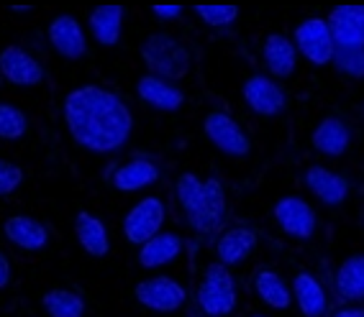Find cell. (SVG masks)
Returning a JSON list of instances; mask_svg holds the SVG:
<instances>
[{"label":"cell","mask_w":364,"mask_h":317,"mask_svg":"<svg viewBox=\"0 0 364 317\" xmlns=\"http://www.w3.org/2000/svg\"><path fill=\"white\" fill-rule=\"evenodd\" d=\"M188 226L200 235H213L221 233L223 226H226L228 218V200H226V189H223L221 179L208 177L203 182V194L198 205L190 210L188 215Z\"/></svg>","instance_id":"4"},{"label":"cell","mask_w":364,"mask_h":317,"mask_svg":"<svg viewBox=\"0 0 364 317\" xmlns=\"http://www.w3.org/2000/svg\"><path fill=\"white\" fill-rule=\"evenodd\" d=\"M21 184H23V169L8 159H0V197L14 194Z\"/></svg>","instance_id":"32"},{"label":"cell","mask_w":364,"mask_h":317,"mask_svg":"<svg viewBox=\"0 0 364 317\" xmlns=\"http://www.w3.org/2000/svg\"><path fill=\"white\" fill-rule=\"evenodd\" d=\"M311 146H313V151H318L321 156H331V159L344 156L351 146L349 123L338 116H326L323 121L313 128Z\"/></svg>","instance_id":"16"},{"label":"cell","mask_w":364,"mask_h":317,"mask_svg":"<svg viewBox=\"0 0 364 317\" xmlns=\"http://www.w3.org/2000/svg\"><path fill=\"white\" fill-rule=\"evenodd\" d=\"M3 233L21 251H44L49 246V228L31 215H11L3 223Z\"/></svg>","instance_id":"17"},{"label":"cell","mask_w":364,"mask_h":317,"mask_svg":"<svg viewBox=\"0 0 364 317\" xmlns=\"http://www.w3.org/2000/svg\"><path fill=\"white\" fill-rule=\"evenodd\" d=\"M198 307L205 317H228L239 307V291L231 269L210 264L198 284Z\"/></svg>","instance_id":"3"},{"label":"cell","mask_w":364,"mask_h":317,"mask_svg":"<svg viewBox=\"0 0 364 317\" xmlns=\"http://www.w3.org/2000/svg\"><path fill=\"white\" fill-rule=\"evenodd\" d=\"M293 302L303 317H326L328 312V297L318 279L311 272H298L293 279Z\"/></svg>","instance_id":"22"},{"label":"cell","mask_w":364,"mask_h":317,"mask_svg":"<svg viewBox=\"0 0 364 317\" xmlns=\"http://www.w3.org/2000/svg\"><path fill=\"white\" fill-rule=\"evenodd\" d=\"M203 130L205 138L213 143L215 149L234 159H244L252 154V138L239 126L236 118H231L226 111H208L203 118Z\"/></svg>","instance_id":"6"},{"label":"cell","mask_w":364,"mask_h":317,"mask_svg":"<svg viewBox=\"0 0 364 317\" xmlns=\"http://www.w3.org/2000/svg\"><path fill=\"white\" fill-rule=\"evenodd\" d=\"M185 248V240L177 233H159L156 238H151L149 243H144L139 248V266L144 269H159L167 266L177 259Z\"/></svg>","instance_id":"26"},{"label":"cell","mask_w":364,"mask_h":317,"mask_svg":"<svg viewBox=\"0 0 364 317\" xmlns=\"http://www.w3.org/2000/svg\"><path fill=\"white\" fill-rule=\"evenodd\" d=\"M252 317H267V315H252Z\"/></svg>","instance_id":"37"},{"label":"cell","mask_w":364,"mask_h":317,"mask_svg":"<svg viewBox=\"0 0 364 317\" xmlns=\"http://www.w3.org/2000/svg\"><path fill=\"white\" fill-rule=\"evenodd\" d=\"M244 103L247 108L259 118H274L285 111L287 97L282 92V87L274 79H269L267 74H252L241 87Z\"/></svg>","instance_id":"11"},{"label":"cell","mask_w":364,"mask_h":317,"mask_svg":"<svg viewBox=\"0 0 364 317\" xmlns=\"http://www.w3.org/2000/svg\"><path fill=\"white\" fill-rule=\"evenodd\" d=\"M164 221H167V207L159 197L149 194L139 200L136 205L131 207L124 218V235L131 246L141 248L144 243H149L151 238L162 233Z\"/></svg>","instance_id":"7"},{"label":"cell","mask_w":364,"mask_h":317,"mask_svg":"<svg viewBox=\"0 0 364 317\" xmlns=\"http://www.w3.org/2000/svg\"><path fill=\"white\" fill-rule=\"evenodd\" d=\"M151 16L156 21H175L182 16V6H151Z\"/></svg>","instance_id":"33"},{"label":"cell","mask_w":364,"mask_h":317,"mask_svg":"<svg viewBox=\"0 0 364 317\" xmlns=\"http://www.w3.org/2000/svg\"><path fill=\"white\" fill-rule=\"evenodd\" d=\"M41 307L49 317H85V299L77 291L54 287L41 294Z\"/></svg>","instance_id":"27"},{"label":"cell","mask_w":364,"mask_h":317,"mask_svg":"<svg viewBox=\"0 0 364 317\" xmlns=\"http://www.w3.org/2000/svg\"><path fill=\"white\" fill-rule=\"evenodd\" d=\"M0 74L6 82L16 84V87H39L46 77L39 59L16 44H8L0 52Z\"/></svg>","instance_id":"10"},{"label":"cell","mask_w":364,"mask_h":317,"mask_svg":"<svg viewBox=\"0 0 364 317\" xmlns=\"http://www.w3.org/2000/svg\"><path fill=\"white\" fill-rule=\"evenodd\" d=\"M11 11H14V13H31V8L28 6H14Z\"/></svg>","instance_id":"36"},{"label":"cell","mask_w":364,"mask_h":317,"mask_svg":"<svg viewBox=\"0 0 364 317\" xmlns=\"http://www.w3.org/2000/svg\"><path fill=\"white\" fill-rule=\"evenodd\" d=\"M46 39L59 57L70 59V62H77L87 54V36L82 31V23L70 13H59L49 21Z\"/></svg>","instance_id":"12"},{"label":"cell","mask_w":364,"mask_h":317,"mask_svg":"<svg viewBox=\"0 0 364 317\" xmlns=\"http://www.w3.org/2000/svg\"><path fill=\"white\" fill-rule=\"evenodd\" d=\"M298 49L293 39H287L285 33H267L264 44H262V62H264L269 77L287 79L293 77L298 69Z\"/></svg>","instance_id":"15"},{"label":"cell","mask_w":364,"mask_h":317,"mask_svg":"<svg viewBox=\"0 0 364 317\" xmlns=\"http://www.w3.org/2000/svg\"><path fill=\"white\" fill-rule=\"evenodd\" d=\"M136 95L141 103H146L154 111L162 113H175L185 105V92L177 87L175 82H167L154 74H144L136 82Z\"/></svg>","instance_id":"18"},{"label":"cell","mask_w":364,"mask_h":317,"mask_svg":"<svg viewBox=\"0 0 364 317\" xmlns=\"http://www.w3.org/2000/svg\"><path fill=\"white\" fill-rule=\"evenodd\" d=\"M134 297L141 307L151 312H177L182 304L188 302V289L172 277H151L139 282L136 289H134Z\"/></svg>","instance_id":"9"},{"label":"cell","mask_w":364,"mask_h":317,"mask_svg":"<svg viewBox=\"0 0 364 317\" xmlns=\"http://www.w3.org/2000/svg\"><path fill=\"white\" fill-rule=\"evenodd\" d=\"M293 44L303 59H308L313 67H326L333 65L336 57V41L331 36L328 21L321 16H308L295 26Z\"/></svg>","instance_id":"5"},{"label":"cell","mask_w":364,"mask_h":317,"mask_svg":"<svg viewBox=\"0 0 364 317\" xmlns=\"http://www.w3.org/2000/svg\"><path fill=\"white\" fill-rule=\"evenodd\" d=\"M326 21L336 49H364V6H336Z\"/></svg>","instance_id":"14"},{"label":"cell","mask_w":364,"mask_h":317,"mask_svg":"<svg viewBox=\"0 0 364 317\" xmlns=\"http://www.w3.org/2000/svg\"><path fill=\"white\" fill-rule=\"evenodd\" d=\"M75 238H77L80 248L92 259H103L111 251V238H108V228L100 221L98 215L80 210L75 215Z\"/></svg>","instance_id":"21"},{"label":"cell","mask_w":364,"mask_h":317,"mask_svg":"<svg viewBox=\"0 0 364 317\" xmlns=\"http://www.w3.org/2000/svg\"><path fill=\"white\" fill-rule=\"evenodd\" d=\"M198 18L210 28H223V26H231L236 18H239V8L236 6H196Z\"/></svg>","instance_id":"31"},{"label":"cell","mask_w":364,"mask_h":317,"mask_svg":"<svg viewBox=\"0 0 364 317\" xmlns=\"http://www.w3.org/2000/svg\"><path fill=\"white\" fill-rule=\"evenodd\" d=\"M159 182V167L151 159H129V162L118 164L111 174V184L118 192H139Z\"/></svg>","instance_id":"20"},{"label":"cell","mask_w":364,"mask_h":317,"mask_svg":"<svg viewBox=\"0 0 364 317\" xmlns=\"http://www.w3.org/2000/svg\"><path fill=\"white\" fill-rule=\"evenodd\" d=\"M67 133L90 154H113L134 133V116L124 97L100 84H82L65 97Z\"/></svg>","instance_id":"1"},{"label":"cell","mask_w":364,"mask_h":317,"mask_svg":"<svg viewBox=\"0 0 364 317\" xmlns=\"http://www.w3.org/2000/svg\"><path fill=\"white\" fill-rule=\"evenodd\" d=\"M303 184L326 207H338L349 197V189H351L349 177H344L341 172H333V169L323 167V164L308 167V172L303 174Z\"/></svg>","instance_id":"13"},{"label":"cell","mask_w":364,"mask_h":317,"mask_svg":"<svg viewBox=\"0 0 364 317\" xmlns=\"http://www.w3.org/2000/svg\"><path fill=\"white\" fill-rule=\"evenodd\" d=\"M28 133L26 113L11 103H0V141H18Z\"/></svg>","instance_id":"28"},{"label":"cell","mask_w":364,"mask_h":317,"mask_svg":"<svg viewBox=\"0 0 364 317\" xmlns=\"http://www.w3.org/2000/svg\"><path fill=\"white\" fill-rule=\"evenodd\" d=\"M203 182L205 179H200L196 172H182V174L177 177L175 194H177V202H180L182 215H188L190 210L198 205V200H200V194H203Z\"/></svg>","instance_id":"29"},{"label":"cell","mask_w":364,"mask_h":317,"mask_svg":"<svg viewBox=\"0 0 364 317\" xmlns=\"http://www.w3.org/2000/svg\"><path fill=\"white\" fill-rule=\"evenodd\" d=\"M333 289L344 302H364V253H351L338 264Z\"/></svg>","instance_id":"23"},{"label":"cell","mask_w":364,"mask_h":317,"mask_svg":"<svg viewBox=\"0 0 364 317\" xmlns=\"http://www.w3.org/2000/svg\"><path fill=\"white\" fill-rule=\"evenodd\" d=\"M139 54H141V62L146 67V74L162 77L167 82H180L190 74L193 59H190L188 46L167 31L149 33L144 39Z\"/></svg>","instance_id":"2"},{"label":"cell","mask_w":364,"mask_h":317,"mask_svg":"<svg viewBox=\"0 0 364 317\" xmlns=\"http://www.w3.org/2000/svg\"><path fill=\"white\" fill-rule=\"evenodd\" d=\"M272 218L282 233L298 240L313 238L316 228H318L316 207L308 200H303V197H298V194H285V197H280V200L274 202Z\"/></svg>","instance_id":"8"},{"label":"cell","mask_w":364,"mask_h":317,"mask_svg":"<svg viewBox=\"0 0 364 317\" xmlns=\"http://www.w3.org/2000/svg\"><path fill=\"white\" fill-rule=\"evenodd\" d=\"M333 67L349 79H364V49H336Z\"/></svg>","instance_id":"30"},{"label":"cell","mask_w":364,"mask_h":317,"mask_svg":"<svg viewBox=\"0 0 364 317\" xmlns=\"http://www.w3.org/2000/svg\"><path fill=\"white\" fill-rule=\"evenodd\" d=\"M124 6H98L92 8L87 16V26H90L92 39L100 46H116L121 41L124 31Z\"/></svg>","instance_id":"24"},{"label":"cell","mask_w":364,"mask_h":317,"mask_svg":"<svg viewBox=\"0 0 364 317\" xmlns=\"http://www.w3.org/2000/svg\"><path fill=\"white\" fill-rule=\"evenodd\" d=\"M331 317H364V307H341Z\"/></svg>","instance_id":"35"},{"label":"cell","mask_w":364,"mask_h":317,"mask_svg":"<svg viewBox=\"0 0 364 317\" xmlns=\"http://www.w3.org/2000/svg\"><path fill=\"white\" fill-rule=\"evenodd\" d=\"M254 294L262 304L272 310H290L293 307V287L274 272V269H259L254 274Z\"/></svg>","instance_id":"25"},{"label":"cell","mask_w":364,"mask_h":317,"mask_svg":"<svg viewBox=\"0 0 364 317\" xmlns=\"http://www.w3.org/2000/svg\"><path fill=\"white\" fill-rule=\"evenodd\" d=\"M11 284V261L3 251H0V291Z\"/></svg>","instance_id":"34"},{"label":"cell","mask_w":364,"mask_h":317,"mask_svg":"<svg viewBox=\"0 0 364 317\" xmlns=\"http://www.w3.org/2000/svg\"><path fill=\"white\" fill-rule=\"evenodd\" d=\"M254 248H257V233L252 228H226L215 240V259H218V264L231 269V266H239L241 261H247L254 253Z\"/></svg>","instance_id":"19"}]
</instances>
